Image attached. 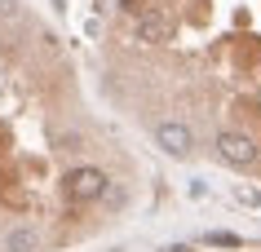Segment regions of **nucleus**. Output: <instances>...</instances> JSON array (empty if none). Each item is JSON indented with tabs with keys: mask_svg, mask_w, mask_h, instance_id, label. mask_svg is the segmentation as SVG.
Masks as SVG:
<instances>
[{
	"mask_svg": "<svg viewBox=\"0 0 261 252\" xmlns=\"http://www.w3.org/2000/svg\"><path fill=\"white\" fill-rule=\"evenodd\" d=\"M115 14L128 31L107 80L151 128L181 120L208 146L239 133L261 155V0H115Z\"/></svg>",
	"mask_w": 261,
	"mask_h": 252,
	"instance_id": "nucleus-1",
	"label": "nucleus"
},
{
	"mask_svg": "<svg viewBox=\"0 0 261 252\" xmlns=\"http://www.w3.org/2000/svg\"><path fill=\"white\" fill-rule=\"evenodd\" d=\"M107 190H111V177L102 168H71L67 173V199H75V204H93Z\"/></svg>",
	"mask_w": 261,
	"mask_h": 252,
	"instance_id": "nucleus-2",
	"label": "nucleus"
},
{
	"mask_svg": "<svg viewBox=\"0 0 261 252\" xmlns=\"http://www.w3.org/2000/svg\"><path fill=\"white\" fill-rule=\"evenodd\" d=\"M151 133H155V146L168 151L173 159H191L195 155V133L181 124V120H164V124H155Z\"/></svg>",
	"mask_w": 261,
	"mask_h": 252,
	"instance_id": "nucleus-3",
	"label": "nucleus"
},
{
	"mask_svg": "<svg viewBox=\"0 0 261 252\" xmlns=\"http://www.w3.org/2000/svg\"><path fill=\"white\" fill-rule=\"evenodd\" d=\"M36 248H40V235L31 226H18V230L5 235V252H36Z\"/></svg>",
	"mask_w": 261,
	"mask_h": 252,
	"instance_id": "nucleus-4",
	"label": "nucleus"
}]
</instances>
